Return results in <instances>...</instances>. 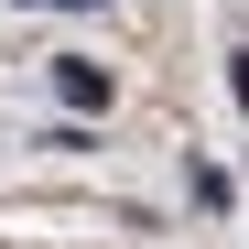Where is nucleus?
<instances>
[{
  "label": "nucleus",
  "mask_w": 249,
  "mask_h": 249,
  "mask_svg": "<svg viewBox=\"0 0 249 249\" xmlns=\"http://www.w3.org/2000/svg\"><path fill=\"white\" fill-rule=\"evenodd\" d=\"M228 87H238V108H249V44H238V65H228Z\"/></svg>",
  "instance_id": "f03ea898"
},
{
  "label": "nucleus",
  "mask_w": 249,
  "mask_h": 249,
  "mask_svg": "<svg viewBox=\"0 0 249 249\" xmlns=\"http://www.w3.org/2000/svg\"><path fill=\"white\" fill-rule=\"evenodd\" d=\"M54 98H65V108H108V65L65 54V65H54Z\"/></svg>",
  "instance_id": "f257e3e1"
}]
</instances>
